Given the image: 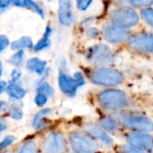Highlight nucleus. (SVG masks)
Wrapping results in <instances>:
<instances>
[{
	"mask_svg": "<svg viewBox=\"0 0 153 153\" xmlns=\"http://www.w3.org/2000/svg\"><path fill=\"white\" fill-rule=\"evenodd\" d=\"M100 108L108 111H118L127 108L130 104L129 97L122 91L109 89L100 91L97 96Z\"/></svg>",
	"mask_w": 153,
	"mask_h": 153,
	"instance_id": "nucleus-1",
	"label": "nucleus"
},
{
	"mask_svg": "<svg viewBox=\"0 0 153 153\" xmlns=\"http://www.w3.org/2000/svg\"><path fill=\"white\" fill-rule=\"evenodd\" d=\"M73 150L78 153H94L99 149V144L88 133L72 132L68 137Z\"/></svg>",
	"mask_w": 153,
	"mask_h": 153,
	"instance_id": "nucleus-2",
	"label": "nucleus"
},
{
	"mask_svg": "<svg viewBox=\"0 0 153 153\" xmlns=\"http://www.w3.org/2000/svg\"><path fill=\"white\" fill-rule=\"evenodd\" d=\"M91 81L97 85L113 87L119 85L123 82V74L113 68H100L91 74Z\"/></svg>",
	"mask_w": 153,
	"mask_h": 153,
	"instance_id": "nucleus-3",
	"label": "nucleus"
},
{
	"mask_svg": "<svg viewBox=\"0 0 153 153\" xmlns=\"http://www.w3.org/2000/svg\"><path fill=\"white\" fill-rule=\"evenodd\" d=\"M41 148L44 153H65L67 142L62 133L50 132L44 137Z\"/></svg>",
	"mask_w": 153,
	"mask_h": 153,
	"instance_id": "nucleus-4",
	"label": "nucleus"
},
{
	"mask_svg": "<svg viewBox=\"0 0 153 153\" xmlns=\"http://www.w3.org/2000/svg\"><path fill=\"white\" fill-rule=\"evenodd\" d=\"M109 17L113 23L124 28L133 27L139 22V17L136 12L129 8L114 9L109 13Z\"/></svg>",
	"mask_w": 153,
	"mask_h": 153,
	"instance_id": "nucleus-5",
	"label": "nucleus"
},
{
	"mask_svg": "<svg viewBox=\"0 0 153 153\" xmlns=\"http://www.w3.org/2000/svg\"><path fill=\"white\" fill-rule=\"evenodd\" d=\"M122 125L126 129L134 132H153V121L150 117L142 115H130L125 117L122 120Z\"/></svg>",
	"mask_w": 153,
	"mask_h": 153,
	"instance_id": "nucleus-6",
	"label": "nucleus"
},
{
	"mask_svg": "<svg viewBox=\"0 0 153 153\" xmlns=\"http://www.w3.org/2000/svg\"><path fill=\"white\" fill-rule=\"evenodd\" d=\"M103 36L110 43H120L129 38V30L126 28L115 23H107L103 26Z\"/></svg>",
	"mask_w": 153,
	"mask_h": 153,
	"instance_id": "nucleus-7",
	"label": "nucleus"
},
{
	"mask_svg": "<svg viewBox=\"0 0 153 153\" xmlns=\"http://www.w3.org/2000/svg\"><path fill=\"white\" fill-rule=\"evenodd\" d=\"M126 140L130 146L142 151H150L153 146V137L148 133L133 132L127 135Z\"/></svg>",
	"mask_w": 153,
	"mask_h": 153,
	"instance_id": "nucleus-8",
	"label": "nucleus"
},
{
	"mask_svg": "<svg viewBox=\"0 0 153 153\" xmlns=\"http://www.w3.org/2000/svg\"><path fill=\"white\" fill-rule=\"evenodd\" d=\"M87 58L90 62L98 65L108 63L111 58L110 48L105 44L95 45L88 49Z\"/></svg>",
	"mask_w": 153,
	"mask_h": 153,
	"instance_id": "nucleus-9",
	"label": "nucleus"
},
{
	"mask_svg": "<svg viewBox=\"0 0 153 153\" xmlns=\"http://www.w3.org/2000/svg\"><path fill=\"white\" fill-rule=\"evenodd\" d=\"M128 47L137 52L153 53V35L141 34L134 36L129 40Z\"/></svg>",
	"mask_w": 153,
	"mask_h": 153,
	"instance_id": "nucleus-10",
	"label": "nucleus"
},
{
	"mask_svg": "<svg viewBox=\"0 0 153 153\" xmlns=\"http://www.w3.org/2000/svg\"><path fill=\"white\" fill-rule=\"evenodd\" d=\"M58 84H59V88H60L61 91L69 97L74 96L78 87L81 86L78 80L74 76L72 77L70 75L66 74L63 71L59 72Z\"/></svg>",
	"mask_w": 153,
	"mask_h": 153,
	"instance_id": "nucleus-11",
	"label": "nucleus"
},
{
	"mask_svg": "<svg viewBox=\"0 0 153 153\" xmlns=\"http://www.w3.org/2000/svg\"><path fill=\"white\" fill-rule=\"evenodd\" d=\"M86 132L91 135L94 139H97L100 141L101 143H105L106 145L109 146L113 143V141L111 137L108 135V132H106L102 127H100V125H92L89 124L85 126Z\"/></svg>",
	"mask_w": 153,
	"mask_h": 153,
	"instance_id": "nucleus-12",
	"label": "nucleus"
},
{
	"mask_svg": "<svg viewBox=\"0 0 153 153\" xmlns=\"http://www.w3.org/2000/svg\"><path fill=\"white\" fill-rule=\"evenodd\" d=\"M58 18L63 25H70L73 22V10L71 0H60Z\"/></svg>",
	"mask_w": 153,
	"mask_h": 153,
	"instance_id": "nucleus-13",
	"label": "nucleus"
},
{
	"mask_svg": "<svg viewBox=\"0 0 153 153\" xmlns=\"http://www.w3.org/2000/svg\"><path fill=\"white\" fill-rule=\"evenodd\" d=\"M46 67H47V62L38 58V57L30 58L26 63V68L29 71H30L32 73H36L38 74H44Z\"/></svg>",
	"mask_w": 153,
	"mask_h": 153,
	"instance_id": "nucleus-14",
	"label": "nucleus"
},
{
	"mask_svg": "<svg viewBox=\"0 0 153 153\" xmlns=\"http://www.w3.org/2000/svg\"><path fill=\"white\" fill-rule=\"evenodd\" d=\"M6 92L8 95L14 100H21L25 96V90L18 84L16 82H11L6 86Z\"/></svg>",
	"mask_w": 153,
	"mask_h": 153,
	"instance_id": "nucleus-15",
	"label": "nucleus"
},
{
	"mask_svg": "<svg viewBox=\"0 0 153 153\" xmlns=\"http://www.w3.org/2000/svg\"><path fill=\"white\" fill-rule=\"evenodd\" d=\"M51 113V110L49 108H44L40 111H39L32 119V126L35 129H41L46 126L47 122V117Z\"/></svg>",
	"mask_w": 153,
	"mask_h": 153,
	"instance_id": "nucleus-16",
	"label": "nucleus"
},
{
	"mask_svg": "<svg viewBox=\"0 0 153 153\" xmlns=\"http://www.w3.org/2000/svg\"><path fill=\"white\" fill-rule=\"evenodd\" d=\"M99 125L100 126V127H102L106 132L108 133H114L117 132L118 129V123L117 121L108 116L106 117H102L100 121H99Z\"/></svg>",
	"mask_w": 153,
	"mask_h": 153,
	"instance_id": "nucleus-17",
	"label": "nucleus"
},
{
	"mask_svg": "<svg viewBox=\"0 0 153 153\" xmlns=\"http://www.w3.org/2000/svg\"><path fill=\"white\" fill-rule=\"evenodd\" d=\"M52 33V29L51 27H47L45 30V32L42 36V38L37 42V44L34 46V49L36 51H40L46 48H48L50 45V36Z\"/></svg>",
	"mask_w": 153,
	"mask_h": 153,
	"instance_id": "nucleus-18",
	"label": "nucleus"
},
{
	"mask_svg": "<svg viewBox=\"0 0 153 153\" xmlns=\"http://www.w3.org/2000/svg\"><path fill=\"white\" fill-rule=\"evenodd\" d=\"M33 47V42L30 38L29 37H22L19 39L13 41L11 45L13 50H20L24 48H31Z\"/></svg>",
	"mask_w": 153,
	"mask_h": 153,
	"instance_id": "nucleus-19",
	"label": "nucleus"
},
{
	"mask_svg": "<svg viewBox=\"0 0 153 153\" xmlns=\"http://www.w3.org/2000/svg\"><path fill=\"white\" fill-rule=\"evenodd\" d=\"M8 116L13 119L19 120L22 117V109L21 105L17 103L12 104L8 108Z\"/></svg>",
	"mask_w": 153,
	"mask_h": 153,
	"instance_id": "nucleus-20",
	"label": "nucleus"
},
{
	"mask_svg": "<svg viewBox=\"0 0 153 153\" xmlns=\"http://www.w3.org/2000/svg\"><path fill=\"white\" fill-rule=\"evenodd\" d=\"M24 7H27L33 12H35L37 14H39L40 17L44 18V11L42 7L33 0H24Z\"/></svg>",
	"mask_w": 153,
	"mask_h": 153,
	"instance_id": "nucleus-21",
	"label": "nucleus"
},
{
	"mask_svg": "<svg viewBox=\"0 0 153 153\" xmlns=\"http://www.w3.org/2000/svg\"><path fill=\"white\" fill-rule=\"evenodd\" d=\"M18 153H38L36 143L34 141H27L21 146Z\"/></svg>",
	"mask_w": 153,
	"mask_h": 153,
	"instance_id": "nucleus-22",
	"label": "nucleus"
},
{
	"mask_svg": "<svg viewBox=\"0 0 153 153\" xmlns=\"http://www.w3.org/2000/svg\"><path fill=\"white\" fill-rule=\"evenodd\" d=\"M23 57H24V51L22 49H20L18 50L16 53H14L9 59V63L13 65H21L22 63V60H23Z\"/></svg>",
	"mask_w": 153,
	"mask_h": 153,
	"instance_id": "nucleus-23",
	"label": "nucleus"
},
{
	"mask_svg": "<svg viewBox=\"0 0 153 153\" xmlns=\"http://www.w3.org/2000/svg\"><path fill=\"white\" fill-rule=\"evenodd\" d=\"M142 17L147 24L153 27V9L145 8L142 11Z\"/></svg>",
	"mask_w": 153,
	"mask_h": 153,
	"instance_id": "nucleus-24",
	"label": "nucleus"
},
{
	"mask_svg": "<svg viewBox=\"0 0 153 153\" xmlns=\"http://www.w3.org/2000/svg\"><path fill=\"white\" fill-rule=\"evenodd\" d=\"M37 91L38 92H41V93H44L46 94L47 96H52L53 93H54V91H53V88L48 83V82H42L40 83L38 88H37Z\"/></svg>",
	"mask_w": 153,
	"mask_h": 153,
	"instance_id": "nucleus-25",
	"label": "nucleus"
},
{
	"mask_svg": "<svg viewBox=\"0 0 153 153\" xmlns=\"http://www.w3.org/2000/svg\"><path fill=\"white\" fill-rule=\"evenodd\" d=\"M48 96H47V95L44 94V93L38 92L37 95H36L35 98H34V102H35L39 107H42V106H44V105L47 103V101H48Z\"/></svg>",
	"mask_w": 153,
	"mask_h": 153,
	"instance_id": "nucleus-26",
	"label": "nucleus"
},
{
	"mask_svg": "<svg viewBox=\"0 0 153 153\" xmlns=\"http://www.w3.org/2000/svg\"><path fill=\"white\" fill-rule=\"evenodd\" d=\"M91 3H92V0H76L77 8L82 11L86 10L91 5Z\"/></svg>",
	"mask_w": 153,
	"mask_h": 153,
	"instance_id": "nucleus-27",
	"label": "nucleus"
},
{
	"mask_svg": "<svg viewBox=\"0 0 153 153\" xmlns=\"http://www.w3.org/2000/svg\"><path fill=\"white\" fill-rule=\"evenodd\" d=\"M134 6H140V7H143V6H147L149 5L153 0H128Z\"/></svg>",
	"mask_w": 153,
	"mask_h": 153,
	"instance_id": "nucleus-28",
	"label": "nucleus"
},
{
	"mask_svg": "<svg viewBox=\"0 0 153 153\" xmlns=\"http://www.w3.org/2000/svg\"><path fill=\"white\" fill-rule=\"evenodd\" d=\"M120 153H145V151H142V150L134 148V147H132V146L129 145L127 147L122 148L121 152Z\"/></svg>",
	"mask_w": 153,
	"mask_h": 153,
	"instance_id": "nucleus-29",
	"label": "nucleus"
},
{
	"mask_svg": "<svg viewBox=\"0 0 153 153\" xmlns=\"http://www.w3.org/2000/svg\"><path fill=\"white\" fill-rule=\"evenodd\" d=\"M13 141H14V137H13V136H11V135L6 136V137L2 141V143H1V148H2V150H4V148L8 147Z\"/></svg>",
	"mask_w": 153,
	"mask_h": 153,
	"instance_id": "nucleus-30",
	"label": "nucleus"
},
{
	"mask_svg": "<svg viewBox=\"0 0 153 153\" xmlns=\"http://www.w3.org/2000/svg\"><path fill=\"white\" fill-rule=\"evenodd\" d=\"M8 44H9L8 39L4 35H2L0 38V49H1V51H4V49L8 46Z\"/></svg>",
	"mask_w": 153,
	"mask_h": 153,
	"instance_id": "nucleus-31",
	"label": "nucleus"
},
{
	"mask_svg": "<svg viewBox=\"0 0 153 153\" xmlns=\"http://www.w3.org/2000/svg\"><path fill=\"white\" fill-rule=\"evenodd\" d=\"M22 74L20 72V70L18 69H14L12 74H11V77H12V82H17L19 80V78L21 77Z\"/></svg>",
	"mask_w": 153,
	"mask_h": 153,
	"instance_id": "nucleus-32",
	"label": "nucleus"
},
{
	"mask_svg": "<svg viewBox=\"0 0 153 153\" xmlns=\"http://www.w3.org/2000/svg\"><path fill=\"white\" fill-rule=\"evenodd\" d=\"M87 34L91 38H97L99 35V30L96 28H90L87 30Z\"/></svg>",
	"mask_w": 153,
	"mask_h": 153,
	"instance_id": "nucleus-33",
	"label": "nucleus"
},
{
	"mask_svg": "<svg viewBox=\"0 0 153 153\" xmlns=\"http://www.w3.org/2000/svg\"><path fill=\"white\" fill-rule=\"evenodd\" d=\"M8 1H9V3L14 4L15 6H20V7L23 6L24 7V0H8Z\"/></svg>",
	"mask_w": 153,
	"mask_h": 153,
	"instance_id": "nucleus-34",
	"label": "nucleus"
},
{
	"mask_svg": "<svg viewBox=\"0 0 153 153\" xmlns=\"http://www.w3.org/2000/svg\"><path fill=\"white\" fill-rule=\"evenodd\" d=\"M9 4H10V3H9L8 0H1V1H0V7H1L2 9H4V8L7 7Z\"/></svg>",
	"mask_w": 153,
	"mask_h": 153,
	"instance_id": "nucleus-35",
	"label": "nucleus"
},
{
	"mask_svg": "<svg viewBox=\"0 0 153 153\" xmlns=\"http://www.w3.org/2000/svg\"><path fill=\"white\" fill-rule=\"evenodd\" d=\"M4 85H5V82H1V91H2V92L4 91Z\"/></svg>",
	"mask_w": 153,
	"mask_h": 153,
	"instance_id": "nucleus-36",
	"label": "nucleus"
},
{
	"mask_svg": "<svg viewBox=\"0 0 153 153\" xmlns=\"http://www.w3.org/2000/svg\"><path fill=\"white\" fill-rule=\"evenodd\" d=\"M150 152H151V153H153V146H152V149L150 150Z\"/></svg>",
	"mask_w": 153,
	"mask_h": 153,
	"instance_id": "nucleus-37",
	"label": "nucleus"
},
{
	"mask_svg": "<svg viewBox=\"0 0 153 153\" xmlns=\"http://www.w3.org/2000/svg\"><path fill=\"white\" fill-rule=\"evenodd\" d=\"M4 153H11L10 152H4Z\"/></svg>",
	"mask_w": 153,
	"mask_h": 153,
	"instance_id": "nucleus-38",
	"label": "nucleus"
},
{
	"mask_svg": "<svg viewBox=\"0 0 153 153\" xmlns=\"http://www.w3.org/2000/svg\"><path fill=\"white\" fill-rule=\"evenodd\" d=\"M48 1H51V0H48Z\"/></svg>",
	"mask_w": 153,
	"mask_h": 153,
	"instance_id": "nucleus-39",
	"label": "nucleus"
}]
</instances>
